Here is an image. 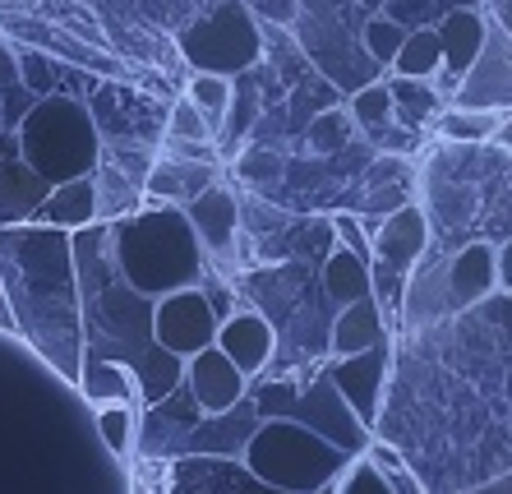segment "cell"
Wrapping results in <instances>:
<instances>
[{
  "instance_id": "5bb4252c",
  "label": "cell",
  "mask_w": 512,
  "mask_h": 494,
  "mask_svg": "<svg viewBox=\"0 0 512 494\" xmlns=\"http://www.w3.org/2000/svg\"><path fill=\"white\" fill-rule=\"evenodd\" d=\"M185 384H190L194 402H199L208 416H222V411H231L250 393V374L240 370L227 351L213 342V347H203L199 356L185 361Z\"/></svg>"
},
{
  "instance_id": "ffe728a7",
  "label": "cell",
  "mask_w": 512,
  "mask_h": 494,
  "mask_svg": "<svg viewBox=\"0 0 512 494\" xmlns=\"http://www.w3.org/2000/svg\"><path fill=\"white\" fill-rule=\"evenodd\" d=\"M74 384H79L84 402H93L97 411L102 407H134V411L148 407V402H143V384L130 361H97V356H84Z\"/></svg>"
},
{
  "instance_id": "ba28073f",
  "label": "cell",
  "mask_w": 512,
  "mask_h": 494,
  "mask_svg": "<svg viewBox=\"0 0 512 494\" xmlns=\"http://www.w3.org/2000/svg\"><path fill=\"white\" fill-rule=\"evenodd\" d=\"M180 56L190 70H213L240 79L250 74L263 56V28L259 14L245 5V0H217L208 14H199L185 33L176 37Z\"/></svg>"
},
{
  "instance_id": "52a82bcc",
  "label": "cell",
  "mask_w": 512,
  "mask_h": 494,
  "mask_svg": "<svg viewBox=\"0 0 512 494\" xmlns=\"http://www.w3.org/2000/svg\"><path fill=\"white\" fill-rule=\"evenodd\" d=\"M250 393L259 416H286V421L310 425L323 439H333L337 448H346L351 458H360L374 439V430L351 411V402L342 398V388L333 384L328 370H319L314 379H268Z\"/></svg>"
},
{
  "instance_id": "db71d44e",
  "label": "cell",
  "mask_w": 512,
  "mask_h": 494,
  "mask_svg": "<svg viewBox=\"0 0 512 494\" xmlns=\"http://www.w3.org/2000/svg\"><path fill=\"white\" fill-rule=\"evenodd\" d=\"M0 130H5V125H0Z\"/></svg>"
},
{
  "instance_id": "f1b7e54d",
  "label": "cell",
  "mask_w": 512,
  "mask_h": 494,
  "mask_svg": "<svg viewBox=\"0 0 512 494\" xmlns=\"http://www.w3.org/2000/svg\"><path fill=\"white\" fill-rule=\"evenodd\" d=\"M185 97H190L194 107L208 116V125L222 134V125H227V111H231V97H236V79H227V74H213V70H190V79H185Z\"/></svg>"
},
{
  "instance_id": "d6986e66",
  "label": "cell",
  "mask_w": 512,
  "mask_h": 494,
  "mask_svg": "<svg viewBox=\"0 0 512 494\" xmlns=\"http://www.w3.org/2000/svg\"><path fill=\"white\" fill-rule=\"evenodd\" d=\"M222 176V162H185V157H171L157 148V162L148 171V185H143V199H157V204H190L194 194H203L208 185H217Z\"/></svg>"
},
{
  "instance_id": "816d5d0a",
  "label": "cell",
  "mask_w": 512,
  "mask_h": 494,
  "mask_svg": "<svg viewBox=\"0 0 512 494\" xmlns=\"http://www.w3.org/2000/svg\"><path fill=\"white\" fill-rule=\"evenodd\" d=\"M314 494H337V481H328V485H319Z\"/></svg>"
},
{
  "instance_id": "bcb514c9",
  "label": "cell",
  "mask_w": 512,
  "mask_h": 494,
  "mask_svg": "<svg viewBox=\"0 0 512 494\" xmlns=\"http://www.w3.org/2000/svg\"><path fill=\"white\" fill-rule=\"evenodd\" d=\"M199 287L208 291V301H213L217 319H227V314L236 310V301H231V287H227V282H217V278H208V273H203V282H199Z\"/></svg>"
},
{
  "instance_id": "60d3db41",
  "label": "cell",
  "mask_w": 512,
  "mask_h": 494,
  "mask_svg": "<svg viewBox=\"0 0 512 494\" xmlns=\"http://www.w3.org/2000/svg\"><path fill=\"white\" fill-rule=\"evenodd\" d=\"M19 74H24V88L33 97H47V93H56V56L51 51H42V47H19Z\"/></svg>"
},
{
  "instance_id": "74e56055",
  "label": "cell",
  "mask_w": 512,
  "mask_h": 494,
  "mask_svg": "<svg viewBox=\"0 0 512 494\" xmlns=\"http://www.w3.org/2000/svg\"><path fill=\"white\" fill-rule=\"evenodd\" d=\"M411 204V181H388V185H374V190H365V208H360V217H365V231H379V222L388 213H397V208Z\"/></svg>"
},
{
  "instance_id": "681fc988",
  "label": "cell",
  "mask_w": 512,
  "mask_h": 494,
  "mask_svg": "<svg viewBox=\"0 0 512 494\" xmlns=\"http://www.w3.org/2000/svg\"><path fill=\"white\" fill-rule=\"evenodd\" d=\"M0 333H19V324H14V305H10V291H5V278H0Z\"/></svg>"
},
{
  "instance_id": "7dc6e473",
  "label": "cell",
  "mask_w": 512,
  "mask_h": 494,
  "mask_svg": "<svg viewBox=\"0 0 512 494\" xmlns=\"http://www.w3.org/2000/svg\"><path fill=\"white\" fill-rule=\"evenodd\" d=\"M499 291H508L512 296V236H503L499 241Z\"/></svg>"
},
{
  "instance_id": "6da1fadb",
  "label": "cell",
  "mask_w": 512,
  "mask_h": 494,
  "mask_svg": "<svg viewBox=\"0 0 512 494\" xmlns=\"http://www.w3.org/2000/svg\"><path fill=\"white\" fill-rule=\"evenodd\" d=\"M0 278L10 291L19 338L74 384L84 365V296L70 231L47 222L0 227Z\"/></svg>"
},
{
  "instance_id": "1f68e13d",
  "label": "cell",
  "mask_w": 512,
  "mask_h": 494,
  "mask_svg": "<svg viewBox=\"0 0 512 494\" xmlns=\"http://www.w3.org/2000/svg\"><path fill=\"white\" fill-rule=\"evenodd\" d=\"M346 111H351V121H356L365 134L383 130V125H393V121H397L393 88L383 84V79H374V84H365V88H356V93H351Z\"/></svg>"
},
{
  "instance_id": "d6a6232c",
  "label": "cell",
  "mask_w": 512,
  "mask_h": 494,
  "mask_svg": "<svg viewBox=\"0 0 512 494\" xmlns=\"http://www.w3.org/2000/svg\"><path fill=\"white\" fill-rule=\"evenodd\" d=\"M97 434L107 444L111 458L130 462L134 448H139V411L134 407H102L97 411Z\"/></svg>"
},
{
  "instance_id": "7bdbcfd3",
  "label": "cell",
  "mask_w": 512,
  "mask_h": 494,
  "mask_svg": "<svg viewBox=\"0 0 512 494\" xmlns=\"http://www.w3.org/2000/svg\"><path fill=\"white\" fill-rule=\"evenodd\" d=\"M328 231L337 236V245L356 250L360 259H374V241H370V231H365V217L360 213H333L328 217Z\"/></svg>"
},
{
  "instance_id": "ee69618b",
  "label": "cell",
  "mask_w": 512,
  "mask_h": 494,
  "mask_svg": "<svg viewBox=\"0 0 512 494\" xmlns=\"http://www.w3.org/2000/svg\"><path fill=\"white\" fill-rule=\"evenodd\" d=\"M388 181H411V176H406L402 153H379L370 167H365V190H374V185H388Z\"/></svg>"
},
{
  "instance_id": "d4e9b609",
  "label": "cell",
  "mask_w": 512,
  "mask_h": 494,
  "mask_svg": "<svg viewBox=\"0 0 512 494\" xmlns=\"http://www.w3.org/2000/svg\"><path fill=\"white\" fill-rule=\"evenodd\" d=\"M323 291H328L337 305H351V301H360V296H370L374 291L370 259H360L356 250L337 245V250L328 254V264H323Z\"/></svg>"
},
{
  "instance_id": "8fae6325",
  "label": "cell",
  "mask_w": 512,
  "mask_h": 494,
  "mask_svg": "<svg viewBox=\"0 0 512 494\" xmlns=\"http://www.w3.org/2000/svg\"><path fill=\"white\" fill-rule=\"evenodd\" d=\"M457 107H480V111H512V33L508 24L489 19V37L480 47L476 65L457 79L453 88Z\"/></svg>"
},
{
  "instance_id": "cb8c5ba5",
  "label": "cell",
  "mask_w": 512,
  "mask_h": 494,
  "mask_svg": "<svg viewBox=\"0 0 512 494\" xmlns=\"http://www.w3.org/2000/svg\"><path fill=\"white\" fill-rule=\"evenodd\" d=\"M37 222L60 227V231L93 227L97 222V185H93V176L51 185V194H47V204H42V213H37Z\"/></svg>"
},
{
  "instance_id": "3957f363",
  "label": "cell",
  "mask_w": 512,
  "mask_h": 494,
  "mask_svg": "<svg viewBox=\"0 0 512 494\" xmlns=\"http://www.w3.org/2000/svg\"><path fill=\"white\" fill-rule=\"evenodd\" d=\"M111 254L130 287H139L153 301L180 287H199L208 273V250L190 213L180 204H157V199H143V208L111 222Z\"/></svg>"
},
{
  "instance_id": "e575fe53",
  "label": "cell",
  "mask_w": 512,
  "mask_h": 494,
  "mask_svg": "<svg viewBox=\"0 0 512 494\" xmlns=\"http://www.w3.org/2000/svg\"><path fill=\"white\" fill-rule=\"evenodd\" d=\"M236 176L245 185H254V190H268V185H277L286 176V162L273 153V148L263 144H245L236 153Z\"/></svg>"
},
{
  "instance_id": "44dd1931",
  "label": "cell",
  "mask_w": 512,
  "mask_h": 494,
  "mask_svg": "<svg viewBox=\"0 0 512 494\" xmlns=\"http://www.w3.org/2000/svg\"><path fill=\"white\" fill-rule=\"evenodd\" d=\"M47 194H51V181L28 167L24 153L0 157V227L37 222L42 204H47Z\"/></svg>"
},
{
  "instance_id": "e0dca14e",
  "label": "cell",
  "mask_w": 512,
  "mask_h": 494,
  "mask_svg": "<svg viewBox=\"0 0 512 494\" xmlns=\"http://www.w3.org/2000/svg\"><path fill=\"white\" fill-rule=\"evenodd\" d=\"M217 347L227 351L231 361L254 379V374H263L268 370V361H273L277 328H273V319H268L263 310H254V305H236V310L217 324Z\"/></svg>"
},
{
  "instance_id": "f546056e",
  "label": "cell",
  "mask_w": 512,
  "mask_h": 494,
  "mask_svg": "<svg viewBox=\"0 0 512 494\" xmlns=\"http://www.w3.org/2000/svg\"><path fill=\"white\" fill-rule=\"evenodd\" d=\"M388 88H393V102H397V125H406V130H416V134L425 125H434L439 93L429 88V79H402V74H393Z\"/></svg>"
},
{
  "instance_id": "f5cc1de1",
  "label": "cell",
  "mask_w": 512,
  "mask_h": 494,
  "mask_svg": "<svg viewBox=\"0 0 512 494\" xmlns=\"http://www.w3.org/2000/svg\"><path fill=\"white\" fill-rule=\"evenodd\" d=\"M134 494H153V490H148V485H134Z\"/></svg>"
},
{
  "instance_id": "7c38bea8",
  "label": "cell",
  "mask_w": 512,
  "mask_h": 494,
  "mask_svg": "<svg viewBox=\"0 0 512 494\" xmlns=\"http://www.w3.org/2000/svg\"><path fill=\"white\" fill-rule=\"evenodd\" d=\"M388 361H393V347L379 342V347H365V351H356V356H333V365H323V370L333 374V384L342 388V398L351 402V411H356L370 430H374L379 407H383Z\"/></svg>"
},
{
  "instance_id": "f35d334b",
  "label": "cell",
  "mask_w": 512,
  "mask_h": 494,
  "mask_svg": "<svg viewBox=\"0 0 512 494\" xmlns=\"http://www.w3.org/2000/svg\"><path fill=\"white\" fill-rule=\"evenodd\" d=\"M351 130H356L351 111H346V107H328V111H319V116L310 121V144L319 148V153H337V148L351 144Z\"/></svg>"
},
{
  "instance_id": "f907efd6",
  "label": "cell",
  "mask_w": 512,
  "mask_h": 494,
  "mask_svg": "<svg viewBox=\"0 0 512 494\" xmlns=\"http://www.w3.org/2000/svg\"><path fill=\"white\" fill-rule=\"evenodd\" d=\"M494 144H499V148H508V153H512V111H508V116H503L499 134H494Z\"/></svg>"
},
{
  "instance_id": "5b68a950",
  "label": "cell",
  "mask_w": 512,
  "mask_h": 494,
  "mask_svg": "<svg viewBox=\"0 0 512 494\" xmlns=\"http://www.w3.org/2000/svg\"><path fill=\"white\" fill-rule=\"evenodd\" d=\"M240 462L250 467V476H259L273 490L314 494L319 485L337 481L351 467V453L337 448L333 439H323L310 425L286 421V416H263Z\"/></svg>"
},
{
  "instance_id": "484cf974",
  "label": "cell",
  "mask_w": 512,
  "mask_h": 494,
  "mask_svg": "<svg viewBox=\"0 0 512 494\" xmlns=\"http://www.w3.org/2000/svg\"><path fill=\"white\" fill-rule=\"evenodd\" d=\"M503 125V111H480V107H443L429 130L439 134L443 144H494V134Z\"/></svg>"
},
{
  "instance_id": "4dcf8cb0",
  "label": "cell",
  "mask_w": 512,
  "mask_h": 494,
  "mask_svg": "<svg viewBox=\"0 0 512 494\" xmlns=\"http://www.w3.org/2000/svg\"><path fill=\"white\" fill-rule=\"evenodd\" d=\"M254 121H259V84L240 74V79H236V97H231V111H227V125H222V134H217V148H222V153L245 148Z\"/></svg>"
},
{
  "instance_id": "ab89813d",
  "label": "cell",
  "mask_w": 512,
  "mask_h": 494,
  "mask_svg": "<svg viewBox=\"0 0 512 494\" xmlns=\"http://www.w3.org/2000/svg\"><path fill=\"white\" fill-rule=\"evenodd\" d=\"M167 134L171 139H194V144H217V130L190 97H180V102L167 107Z\"/></svg>"
},
{
  "instance_id": "30bf717a",
  "label": "cell",
  "mask_w": 512,
  "mask_h": 494,
  "mask_svg": "<svg viewBox=\"0 0 512 494\" xmlns=\"http://www.w3.org/2000/svg\"><path fill=\"white\" fill-rule=\"evenodd\" d=\"M153 319H157V342H162L171 356H180V361H190L203 347H213L217 324H222L203 287H180V291L157 296Z\"/></svg>"
},
{
  "instance_id": "9c48e42d",
  "label": "cell",
  "mask_w": 512,
  "mask_h": 494,
  "mask_svg": "<svg viewBox=\"0 0 512 494\" xmlns=\"http://www.w3.org/2000/svg\"><path fill=\"white\" fill-rule=\"evenodd\" d=\"M0 28H5L10 37H19V42H33V47L51 51L56 61H70L74 70H93V74H107V79H134V65L125 61V56H111L107 47H97V42H88V37L70 33L65 24L0 10Z\"/></svg>"
},
{
  "instance_id": "f6af8a7d",
  "label": "cell",
  "mask_w": 512,
  "mask_h": 494,
  "mask_svg": "<svg viewBox=\"0 0 512 494\" xmlns=\"http://www.w3.org/2000/svg\"><path fill=\"white\" fill-rule=\"evenodd\" d=\"M24 84V74H19V47H14L10 37H0V93H10V88Z\"/></svg>"
},
{
  "instance_id": "603a6c76",
  "label": "cell",
  "mask_w": 512,
  "mask_h": 494,
  "mask_svg": "<svg viewBox=\"0 0 512 494\" xmlns=\"http://www.w3.org/2000/svg\"><path fill=\"white\" fill-rule=\"evenodd\" d=\"M379 342H388V319H383V301L374 291L351 305H337L333 333H328L333 356H356V351L379 347Z\"/></svg>"
},
{
  "instance_id": "4316f807",
  "label": "cell",
  "mask_w": 512,
  "mask_h": 494,
  "mask_svg": "<svg viewBox=\"0 0 512 494\" xmlns=\"http://www.w3.org/2000/svg\"><path fill=\"white\" fill-rule=\"evenodd\" d=\"M93 185H97V222H116V217H130L134 208H143V190L107 157L97 162Z\"/></svg>"
},
{
  "instance_id": "836d02e7",
  "label": "cell",
  "mask_w": 512,
  "mask_h": 494,
  "mask_svg": "<svg viewBox=\"0 0 512 494\" xmlns=\"http://www.w3.org/2000/svg\"><path fill=\"white\" fill-rule=\"evenodd\" d=\"M406 33H411V28H402V19H393V14H370L365 28H360V42H365V51H370V61L379 65V70H393Z\"/></svg>"
},
{
  "instance_id": "83f0119b",
  "label": "cell",
  "mask_w": 512,
  "mask_h": 494,
  "mask_svg": "<svg viewBox=\"0 0 512 494\" xmlns=\"http://www.w3.org/2000/svg\"><path fill=\"white\" fill-rule=\"evenodd\" d=\"M443 70V37L439 28H411L393 61V74L402 79H434Z\"/></svg>"
},
{
  "instance_id": "2e32d148",
  "label": "cell",
  "mask_w": 512,
  "mask_h": 494,
  "mask_svg": "<svg viewBox=\"0 0 512 494\" xmlns=\"http://www.w3.org/2000/svg\"><path fill=\"white\" fill-rule=\"evenodd\" d=\"M259 421L263 416H259V407H254V393H245V398L231 411H222V416H203V421L185 434V444H180L176 458H185V453H199V458H208V453H217V458H245V448H250Z\"/></svg>"
},
{
  "instance_id": "277c9868",
  "label": "cell",
  "mask_w": 512,
  "mask_h": 494,
  "mask_svg": "<svg viewBox=\"0 0 512 494\" xmlns=\"http://www.w3.org/2000/svg\"><path fill=\"white\" fill-rule=\"evenodd\" d=\"M14 134H19L24 162L37 176H47L51 185L93 176L102 162V125H97L93 107L84 97L60 93V88L37 97L24 121L14 125Z\"/></svg>"
},
{
  "instance_id": "ac0fdd59",
  "label": "cell",
  "mask_w": 512,
  "mask_h": 494,
  "mask_svg": "<svg viewBox=\"0 0 512 494\" xmlns=\"http://www.w3.org/2000/svg\"><path fill=\"white\" fill-rule=\"evenodd\" d=\"M439 37H443V93L453 97L457 79H462L471 65H476L480 47H485V37H489V14L480 10H453V14H443L439 19Z\"/></svg>"
},
{
  "instance_id": "d590c367",
  "label": "cell",
  "mask_w": 512,
  "mask_h": 494,
  "mask_svg": "<svg viewBox=\"0 0 512 494\" xmlns=\"http://www.w3.org/2000/svg\"><path fill=\"white\" fill-rule=\"evenodd\" d=\"M365 458L374 462V467L383 471V481L393 485V494H425V485H420V476L402 462V453L397 448H388L383 439H370V448H365Z\"/></svg>"
},
{
  "instance_id": "4fadbf2b",
  "label": "cell",
  "mask_w": 512,
  "mask_h": 494,
  "mask_svg": "<svg viewBox=\"0 0 512 494\" xmlns=\"http://www.w3.org/2000/svg\"><path fill=\"white\" fill-rule=\"evenodd\" d=\"M429 241H434V227H429V213L411 199L406 208H397V213H388L379 222V231H374V259L370 264L388 268L393 278H406V268L420 264V254L429 250Z\"/></svg>"
},
{
  "instance_id": "b9f144b4",
  "label": "cell",
  "mask_w": 512,
  "mask_h": 494,
  "mask_svg": "<svg viewBox=\"0 0 512 494\" xmlns=\"http://www.w3.org/2000/svg\"><path fill=\"white\" fill-rule=\"evenodd\" d=\"M337 494H393V485L383 481V471L360 453V458H351V467L337 476Z\"/></svg>"
},
{
  "instance_id": "c3c4849f",
  "label": "cell",
  "mask_w": 512,
  "mask_h": 494,
  "mask_svg": "<svg viewBox=\"0 0 512 494\" xmlns=\"http://www.w3.org/2000/svg\"><path fill=\"white\" fill-rule=\"evenodd\" d=\"M462 494H512V467L503 471V476H494V481H480V485H471V490H462Z\"/></svg>"
},
{
  "instance_id": "8d00e7d4",
  "label": "cell",
  "mask_w": 512,
  "mask_h": 494,
  "mask_svg": "<svg viewBox=\"0 0 512 494\" xmlns=\"http://www.w3.org/2000/svg\"><path fill=\"white\" fill-rule=\"evenodd\" d=\"M102 157H107V162H116V167L143 190V185H148V171H153V162H157V144L120 139V144H102Z\"/></svg>"
},
{
  "instance_id": "8992f818",
  "label": "cell",
  "mask_w": 512,
  "mask_h": 494,
  "mask_svg": "<svg viewBox=\"0 0 512 494\" xmlns=\"http://www.w3.org/2000/svg\"><path fill=\"white\" fill-rule=\"evenodd\" d=\"M291 24H296L300 51L333 84H342L346 93L374 84L379 65L370 61V51L360 42L365 19L356 14V0H296V19Z\"/></svg>"
},
{
  "instance_id": "7a4b0ae2",
  "label": "cell",
  "mask_w": 512,
  "mask_h": 494,
  "mask_svg": "<svg viewBox=\"0 0 512 494\" xmlns=\"http://www.w3.org/2000/svg\"><path fill=\"white\" fill-rule=\"evenodd\" d=\"M79 296H84V356L97 361H130L143 384V402L153 407L176 384H185V361L157 342L153 296L130 287L111 254V222L70 231Z\"/></svg>"
},
{
  "instance_id": "7402d4cb",
  "label": "cell",
  "mask_w": 512,
  "mask_h": 494,
  "mask_svg": "<svg viewBox=\"0 0 512 494\" xmlns=\"http://www.w3.org/2000/svg\"><path fill=\"white\" fill-rule=\"evenodd\" d=\"M185 213H190L194 231H199L203 250L231 254V245H236V236H240V199L227 190V185L217 181L203 194H194L190 204H185Z\"/></svg>"
},
{
  "instance_id": "9a60e30c",
  "label": "cell",
  "mask_w": 512,
  "mask_h": 494,
  "mask_svg": "<svg viewBox=\"0 0 512 494\" xmlns=\"http://www.w3.org/2000/svg\"><path fill=\"white\" fill-rule=\"evenodd\" d=\"M499 291V241H466L448 254V305L453 314L476 310Z\"/></svg>"
}]
</instances>
